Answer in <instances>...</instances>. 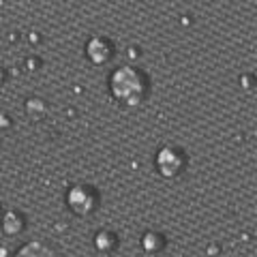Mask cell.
Here are the masks:
<instances>
[{"instance_id":"cell-1","label":"cell","mask_w":257,"mask_h":257,"mask_svg":"<svg viewBox=\"0 0 257 257\" xmlns=\"http://www.w3.org/2000/svg\"><path fill=\"white\" fill-rule=\"evenodd\" d=\"M107 90L120 107L138 109L150 96V79L135 64H120L107 77Z\"/></svg>"},{"instance_id":"cell-2","label":"cell","mask_w":257,"mask_h":257,"mask_svg":"<svg viewBox=\"0 0 257 257\" xmlns=\"http://www.w3.org/2000/svg\"><path fill=\"white\" fill-rule=\"evenodd\" d=\"M64 204H67V208L75 216L88 219L90 214L99 210V204H101L99 189L92 187V184H86V182L71 184L67 189V195H64Z\"/></svg>"},{"instance_id":"cell-3","label":"cell","mask_w":257,"mask_h":257,"mask_svg":"<svg viewBox=\"0 0 257 257\" xmlns=\"http://www.w3.org/2000/svg\"><path fill=\"white\" fill-rule=\"evenodd\" d=\"M155 170L161 178L176 180L187 172V155L178 146H163L155 155Z\"/></svg>"},{"instance_id":"cell-4","label":"cell","mask_w":257,"mask_h":257,"mask_svg":"<svg viewBox=\"0 0 257 257\" xmlns=\"http://www.w3.org/2000/svg\"><path fill=\"white\" fill-rule=\"evenodd\" d=\"M84 54H86V58L90 60L92 64H96V67H103V64H107L116 56V45L107 37L94 35V37H90L86 41Z\"/></svg>"},{"instance_id":"cell-5","label":"cell","mask_w":257,"mask_h":257,"mask_svg":"<svg viewBox=\"0 0 257 257\" xmlns=\"http://www.w3.org/2000/svg\"><path fill=\"white\" fill-rule=\"evenodd\" d=\"M13 257H60V253L56 251V246L50 244L47 240H28L24 242L18 251H15Z\"/></svg>"},{"instance_id":"cell-6","label":"cell","mask_w":257,"mask_h":257,"mask_svg":"<svg viewBox=\"0 0 257 257\" xmlns=\"http://www.w3.org/2000/svg\"><path fill=\"white\" fill-rule=\"evenodd\" d=\"M0 225H3V231L7 236H18L26 227V216L18 210H9V212H3L0 216Z\"/></svg>"},{"instance_id":"cell-7","label":"cell","mask_w":257,"mask_h":257,"mask_svg":"<svg viewBox=\"0 0 257 257\" xmlns=\"http://www.w3.org/2000/svg\"><path fill=\"white\" fill-rule=\"evenodd\" d=\"M92 244L99 253H114L118 248V236L111 229H99L92 238Z\"/></svg>"},{"instance_id":"cell-8","label":"cell","mask_w":257,"mask_h":257,"mask_svg":"<svg viewBox=\"0 0 257 257\" xmlns=\"http://www.w3.org/2000/svg\"><path fill=\"white\" fill-rule=\"evenodd\" d=\"M165 244H167V240L163 234H159V231H146V234L142 236V248L150 255L161 253L165 248Z\"/></svg>"}]
</instances>
